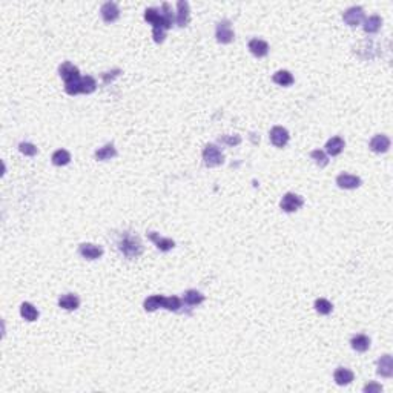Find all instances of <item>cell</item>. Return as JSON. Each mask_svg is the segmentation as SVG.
<instances>
[{"mask_svg": "<svg viewBox=\"0 0 393 393\" xmlns=\"http://www.w3.org/2000/svg\"><path fill=\"white\" fill-rule=\"evenodd\" d=\"M118 250L126 257V258H138L143 252V246H141V241L137 235L131 233V232H124L121 233V237L118 240Z\"/></svg>", "mask_w": 393, "mask_h": 393, "instance_id": "obj_1", "label": "cell"}, {"mask_svg": "<svg viewBox=\"0 0 393 393\" xmlns=\"http://www.w3.org/2000/svg\"><path fill=\"white\" fill-rule=\"evenodd\" d=\"M96 89H97V82H96V78L91 77V75H85L82 78H78L77 82L65 85V91L69 94V96H77V94H92Z\"/></svg>", "mask_w": 393, "mask_h": 393, "instance_id": "obj_2", "label": "cell"}, {"mask_svg": "<svg viewBox=\"0 0 393 393\" xmlns=\"http://www.w3.org/2000/svg\"><path fill=\"white\" fill-rule=\"evenodd\" d=\"M203 160L208 168H217L225 163V154L215 145H206L203 149Z\"/></svg>", "mask_w": 393, "mask_h": 393, "instance_id": "obj_3", "label": "cell"}, {"mask_svg": "<svg viewBox=\"0 0 393 393\" xmlns=\"http://www.w3.org/2000/svg\"><path fill=\"white\" fill-rule=\"evenodd\" d=\"M303 204H304V198L301 195L287 192V194L282 195V198L280 201V208L284 212L290 214V212H296L298 209H301Z\"/></svg>", "mask_w": 393, "mask_h": 393, "instance_id": "obj_4", "label": "cell"}, {"mask_svg": "<svg viewBox=\"0 0 393 393\" xmlns=\"http://www.w3.org/2000/svg\"><path fill=\"white\" fill-rule=\"evenodd\" d=\"M215 37H217V42L223 43V45H227V43H230L235 39V33H233V29H232L230 20L223 19V20H220L217 23Z\"/></svg>", "mask_w": 393, "mask_h": 393, "instance_id": "obj_5", "label": "cell"}, {"mask_svg": "<svg viewBox=\"0 0 393 393\" xmlns=\"http://www.w3.org/2000/svg\"><path fill=\"white\" fill-rule=\"evenodd\" d=\"M342 20L349 26H358L364 22V9L361 6H350L342 12Z\"/></svg>", "mask_w": 393, "mask_h": 393, "instance_id": "obj_6", "label": "cell"}, {"mask_svg": "<svg viewBox=\"0 0 393 393\" xmlns=\"http://www.w3.org/2000/svg\"><path fill=\"white\" fill-rule=\"evenodd\" d=\"M58 74L60 77L63 78V82L65 85L66 83H72V82H77L78 78H82L80 77V71H78L77 66H74L71 61H65V63H61L58 66Z\"/></svg>", "mask_w": 393, "mask_h": 393, "instance_id": "obj_7", "label": "cell"}, {"mask_svg": "<svg viewBox=\"0 0 393 393\" xmlns=\"http://www.w3.org/2000/svg\"><path fill=\"white\" fill-rule=\"evenodd\" d=\"M269 138L275 148H284L289 143V131L282 126H274L269 132Z\"/></svg>", "mask_w": 393, "mask_h": 393, "instance_id": "obj_8", "label": "cell"}, {"mask_svg": "<svg viewBox=\"0 0 393 393\" xmlns=\"http://www.w3.org/2000/svg\"><path fill=\"white\" fill-rule=\"evenodd\" d=\"M191 20V8L186 0H178L177 2V14H175V23L180 28H184Z\"/></svg>", "mask_w": 393, "mask_h": 393, "instance_id": "obj_9", "label": "cell"}, {"mask_svg": "<svg viewBox=\"0 0 393 393\" xmlns=\"http://www.w3.org/2000/svg\"><path fill=\"white\" fill-rule=\"evenodd\" d=\"M78 254L86 260H99L103 255V247L92 243H83L78 246Z\"/></svg>", "mask_w": 393, "mask_h": 393, "instance_id": "obj_10", "label": "cell"}, {"mask_svg": "<svg viewBox=\"0 0 393 393\" xmlns=\"http://www.w3.org/2000/svg\"><path fill=\"white\" fill-rule=\"evenodd\" d=\"M100 14H102V19L106 23H114L120 17V8L115 2H106L103 3Z\"/></svg>", "mask_w": 393, "mask_h": 393, "instance_id": "obj_11", "label": "cell"}, {"mask_svg": "<svg viewBox=\"0 0 393 393\" xmlns=\"http://www.w3.org/2000/svg\"><path fill=\"white\" fill-rule=\"evenodd\" d=\"M148 238L157 246V249H160L162 252H169V250H172L175 247V241L174 240L165 238V237H162L160 233H157V232H148Z\"/></svg>", "mask_w": 393, "mask_h": 393, "instance_id": "obj_12", "label": "cell"}, {"mask_svg": "<svg viewBox=\"0 0 393 393\" xmlns=\"http://www.w3.org/2000/svg\"><path fill=\"white\" fill-rule=\"evenodd\" d=\"M376 372L383 378H392L393 376V358L392 355H383L376 363Z\"/></svg>", "mask_w": 393, "mask_h": 393, "instance_id": "obj_13", "label": "cell"}, {"mask_svg": "<svg viewBox=\"0 0 393 393\" xmlns=\"http://www.w3.org/2000/svg\"><path fill=\"white\" fill-rule=\"evenodd\" d=\"M369 148L376 154H384L390 148V138L384 134H376L369 143Z\"/></svg>", "mask_w": 393, "mask_h": 393, "instance_id": "obj_14", "label": "cell"}, {"mask_svg": "<svg viewBox=\"0 0 393 393\" xmlns=\"http://www.w3.org/2000/svg\"><path fill=\"white\" fill-rule=\"evenodd\" d=\"M361 178L358 175H352V174H339L337 177V184L341 189H356V187L361 186Z\"/></svg>", "mask_w": 393, "mask_h": 393, "instance_id": "obj_15", "label": "cell"}, {"mask_svg": "<svg viewBox=\"0 0 393 393\" xmlns=\"http://www.w3.org/2000/svg\"><path fill=\"white\" fill-rule=\"evenodd\" d=\"M247 48L255 57H266L269 54V43L261 39H250Z\"/></svg>", "mask_w": 393, "mask_h": 393, "instance_id": "obj_16", "label": "cell"}, {"mask_svg": "<svg viewBox=\"0 0 393 393\" xmlns=\"http://www.w3.org/2000/svg\"><path fill=\"white\" fill-rule=\"evenodd\" d=\"M145 20L148 22V23H151L152 25V28H165L166 31H168V28H166V25H165V20H163V17H162V12H160V9H157V8H148L146 11H145Z\"/></svg>", "mask_w": 393, "mask_h": 393, "instance_id": "obj_17", "label": "cell"}, {"mask_svg": "<svg viewBox=\"0 0 393 393\" xmlns=\"http://www.w3.org/2000/svg\"><path fill=\"white\" fill-rule=\"evenodd\" d=\"M324 148H326V152L329 155L337 157V155H339L342 152V149L345 148V143H344V140L339 135H335V137L327 140V143H326Z\"/></svg>", "mask_w": 393, "mask_h": 393, "instance_id": "obj_18", "label": "cell"}, {"mask_svg": "<svg viewBox=\"0 0 393 393\" xmlns=\"http://www.w3.org/2000/svg\"><path fill=\"white\" fill-rule=\"evenodd\" d=\"M355 378V375L347 367H338L334 373V380L338 386H349Z\"/></svg>", "mask_w": 393, "mask_h": 393, "instance_id": "obj_19", "label": "cell"}, {"mask_svg": "<svg viewBox=\"0 0 393 393\" xmlns=\"http://www.w3.org/2000/svg\"><path fill=\"white\" fill-rule=\"evenodd\" d=\"M58 306L65 310H77L80 306V298L75 293H66L58 298Z\"/></svg>", "mask_w": 393, "mask_h": 393, "instance_id": "obj_20", "label": "cell"}, {"mask_svg": "<svg viewBox=\"0 0 393 393\" xmlns=\"http://www.w3.org/2000/svg\"><path fill=\"white\" fill-rule=\"evenodd\" d=\"M350 345L352 349L359 352V353H364L369 350L370 347V338L364 334H359V335H355L352 339H350Z\"/></svg>", "mask_w": 393, "mask_h": 393, "instance_id": "obj_21", "label": "cell"}, {"mask_svg": "<svg viewBox=\"0 0 393 393\" xmlns=\"http://www.w3.org/2000/svg\"><path fill=\"white\" fill-rule=\"evenodd\" d=\"M117 155V149L112 143H106L105 146L99 148L96 151V154H94V157H96V160L99 162H106V160H111L114 159V157Z\"/></svg>", "mask_w": 393, "mask_h": 393, "instance_id": "obj_22", "label": "cell"}, {"mask_svg": "<svg viewBox=\"0 0 393 393\" xmlns=\"http://www.w3.org/2000/svg\"><path fill=\"white\" fill-rule=\"evenodd\" d=\"M204 300H206V296H204L201 292L195 290V289L186 290L184 295H183V301H184V304L191 306V307H192V306H198V304H201Z\"/></svg>", "mask_w": 393, "mask_h": 393, "instance_id": "obj_23", "label": "cell"}, {"mask_svg": "<svg viewBox=\"0 0 393 393\" xmlns=\"http://www.w3.org/2000/svg\"><path fill=\"white\" fill-rule=\"evenodd\" d=\"M272 80H274V83H277V85H280V86H290V85H293L295 78H293V75H292L289 71H286V69H280V71H277V72L274 74Z\"/></svg>", "mask_w": 393, "mask_h": 393, "instance_id": "obj_24", "label": "cell"}, {"mask_svg": "<svg viewBox=\"0 0 393 393\" xmlns=\"http://www.w3.org/2000/svg\"><path fill=\"white\" fill-rule=\"evenodd\" d=\"M381 25H383V19L380 17V15H370L369 19L364 20V31L367 34H375V33H378V31L381 29Z\"/></svg>", "mask_w": 393, "mask_h": 393, "instance_id": "obj_25", "label": "cell"}, {"mask_svg": "<svg viewBox=\"0 0 393 393\" xmlns=\"http://www.w3.org/2000/svg\"><path fill=\"white\" fill-rule=\"evenodd\" d=\"M163 303H165V296L163 295H152L149 298H146L145 303H143V307L146 312H155L157 309L163 307Z\"/></svg>", "mask_w": 393, "mask_h": 393, "instance_id": "obj_26", "label": "cell"}, {"mask_svg": "<svg viewBox=\"0 0 393 393\" xmlns=\"http://www.w3.org/2000/svg\"><path fill=\"white\" fill-rule=\"evenodd\" d=\"M20 315L26 321H36L39 318V310L31 303H22L20 306Z\"/></svg>", "mask_w": 393, "mask_h": 393, "instance_id": "obj_27", "label": "cell"}, {"mask_svg": "<svg viewBox=\"0 0 393 393\" xmlns=\"http://www.w3.org/2000/svg\"><path fill=\"white\" fill-rule=\"evenodd\" d=\"M51 162L56 166H66L71 162V154L66 149H57L51 157Z\"/></svg>", "mask_w": 393, "mask_h": 393, "instance_id": "obj_28", "label": "cell"}, {"mask_svg": "<svg viewBox=\"0 0 393 393\" xmlns=\"http://www.w3.org/2000/svg\"><path fill=\"white\" fill-rule=\"evenodd\" d=\"M160 12H162V17H163V20H165V25H166V28H168V29H169V28H172V25L175 23V14H174V11H172L170 5L165 2V3L162 5V9H160Z\"/></svg>", "mask_w": 393, "mask_h": 393, "instance_id": "obj_29", "label": "cell"}, {"mask_svg": "<svg viewBox=\"0 0 393 393\" xmlns=\"http://www.w3.org/2000/svg\"><path fill=\"white\" fill-rule=\"evenodd\" d=\"M183 303L178 296H165V303H163V309L170 310V312H178L181 309Z\"/></svg>", "mask_w": 393, "mask_h": 393, "instance_id": "obj_30", "label": "cell"}, {"mask_svg": "<svg viewBox=\"0 0 393 393\" xmlns=\"http://www.w3.org/2000/svg\"><path fill=\"white\" fill-rule=\"evenodd\" d=\"M315 310L320 313V315H329V313H332L334 306L329 300H326V298H318V300L315 301Z\"/></svg>", "mask_w": 393, "mask_h": 393, "instance_id": "obj_31", "label": "cell"}, {"mask_svg": "<svg viewBox=\"0 0 393 393\" xmlns=\"http://www.w3.org/2000/svg\"><path fill=\"white\" fill-rule=\"evenodd\" d=\"M310 159L315 162L320 168H326L329 165V157L324 151L321 149H315V151H312L310 152Z\"/></svg>", "mask_w": 393, "mask_h": 393, "instance_id": "obj_32", "label": "cell"}, {"mask_svg": "<svg viewBox=\"0 0 393 393\" xmlns=\"http://www.w3.org/2000/svg\"><path fill=\"white\" fill-rule=\"evenodd\" d=\"M19 151H20L23 155H26V157H34V155L37 154V148H36V145L29 143V141H22V143L19 145Z\"/></svg>", "mask_w": 393, "mask_h": 393, "instance_id": "obj_33", "label": "cell"}, {"mask_svg": "<svg viewBox=\"0 0 393 393\" xmlns=\"http://www.w3.org/2000/svg\"><path fill=\"white\" fill-rule=\"evenodd\" d=\"M220 141L222 143H226L227 146H237L241 143V137L240 135H223V137H220Z\"/></svg>", "mask_w": 393, "mask_h": 393, "instance_id": "obj_34", "label": "cell"}, {"mask_svg": "<svg viewBox=\"0 0 393 393\" xmlns=\"http://www.w3.org/2000/svg\"><path fill=\"white\" fill-rule=\"evenodd\" d=\"M152 37L155 43H163L166 39V29L165 28H152Z\"/></svg>", "mask_w": 393, "mask_h": 393, "instance_id": "obj_35", "label": "cell"}, {"mask_svg": "<svg viewBox=\"0 0 393 393\" xmlns=\"http://www.w3.org/2000/svg\"><path fill=\"white\" fill-rule=\"evenodd\" d=\"M120 74H121V69H112V71L103 72V74H102V78H103V82H105V83H109V82H112L115 77H118Z\"/></svg>", "mask_w": 393, "mask_h": 393, "instance_id": "obj_36", "label": "cell"}, {"mask_svg": "<svg viewBox=\"0 0 393 393\" xmlns=\"http://www.w3.org/2000/svg\"><path fill=\"white\" fill-rule=\"evenodd\" d=\"M363 390H364V393H380V392L383 390V387H381V384H378V383L370 381L369 384L364 386Z\"/></svg>", "mask_w": 393, "mask_h": 393, "instance_id": "obj_37", "label": "cell"}]
</instances>
